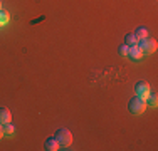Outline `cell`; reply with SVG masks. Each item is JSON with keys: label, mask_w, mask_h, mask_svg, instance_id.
<instances>
[{"label": "cell", "mask_w": 158, "mask_h": 151, "mask_svg": "<svg viewBox=\"0 0 158 151\" xmlns=\"http://www.w3.org/2000/svg\"><path fill=\"white\" fill-rule=\"evenodd\" d=\"M54 138L57 139V143H59L61 148H69V146L73 145V134H71V131L66 129V128L57 129V133H56Z\"/></svg>", "instance_id": "cell-1"}, {"label": "cell", "mask_w": 158, "mask_h": 151, "mask_svg": "<svg viewBox=\"0 0 158 151\" xmlns=\"http://www.w3.org/2000/svg\"><path fill=\"white\" fill-rule=\"evenodd\" d=\"M128 109H130L131 114H141L146 109V101L141 99V97H138V96H135V97H131L130 103H128Z\"/></svg>", "instance_id": "cell-2"}, {"label": "cell", "mask_w": 158, "mask_h": 151, "mask_svg": "<svg viewBox=\"0 0 158 151\" xmlns=\"http://www.w3.org/2000/svg\"><path fill=\"white\" fill-rule=\"evenodd\" d=\"M138 47L141 49L143 54H153V52H156V40L152 39V37H146V39L140 40Z\"/></svg>", "instance_id": "cell-3"}, {"label": "cell", "mask_w": 158, "mask_h": 151, "mask_svg": "<svg viewBox=\"0 0 158 151\" xmlns=\"http://www.w3.org/2000/svg\"><path fill=\"white\" fill-rule=\"evenodd\" d=\"M150 92H152V88H150V84L146 81H138L136 86H135V94H136L138 97H141V99L146 101V97L150 96Z\"/></svg>", "instance_id": "cell-4"}, {"label": "cell", "mask_w": 158, "mask_h": 151, "mask_svg": "<svg viewBox=\"0 0 158 151\" xmlns=\"http://www.w3.org/2000/svg\"><path fill=\"white\" fill-rule=\"evenodd\" d=\"M128 57H130L131 60H140L143 57V52H141V49L138 47V44L136 45H130V49H128Z\"/></svg>", "instance_id": "cell-5"}, {"label": "cell", "mask_w": 158, "mask_h": 151, "mask_svg": "<svg viewBox=\"0 0 158 151\" xmlns=\"http://www.w3.org/2000/svg\"><path fill=\"white\" fill-rule=\"evenodd\" d=\"M44 148H46L47 151H57L59 148H61V146H59L57 139H56L54 136H51V138L46 139V143H44Z\"/></svg>", "instance_id": "cell-6"}, {"label": "cell", "mask_w": 158, "mask_h": 151, "mask_svg": "<svg viewBox=\"0 0 158 151\" xmlns=\"http://www.w3.org/2000/svg\"><path fill=\"white\" fill-rule=\"evenodd\" d=\"M12 121V114L7 108H0V124H7Z\"/></svg>", "instance_id": "cell-7"}, {"label": "cell", "mask_w": 158, "mask_h": 151, "mask_svg": "<svg viewBox=\"0 0 158 151\" xmlns=\"http://www.w3.org/2000/svg\"><path fill=\"white\" fill-rule=\"evenodd\" d=\"M135 35H136V39L138 40H141V39H146L148 37V30H146V27H138L136 30H135Z\"/></svg>", "instance_id": "cell-8"}, {"label": "cell", "mask_w": 158, "mask_h": 151, "mask_svg": "<svg viewBox=\"0 0 158 151\" xmlns=\"http://www.w3.org/2000/svg\"><path fill=\"white\" fill-rule=\"evenodd\" d=\"M125 44H128V45H136V44H138V39H136V35H135L133 32L126 34V35H125Z\"/></svg>", "instance_id": "cell-9"}, {"label": "cell", "mask_w": 158, "mask_h": 151, "mask_svg": "<svg viewBox=\"0 0 158 151\" xmlns=\"http://www.w3.org/2000/svg\"><path fill=\"white\" fill-rule=\"evenodd\" d=\"M14 133H15V128H14L12 124H10V123L3 124V136H9V138H12Z\"/></svg>", "instance_id": "cell-10"}, {"label": "cell", "mask_w": 158, "mask_h": 151, "mask_svg": "<svg viewBox=\"0 0 158 151\" xmlns=\"http://www.w3.org/2000/svg\"><path fill=\"white\" fill-rule=\"evenodd\" d=\"M9 20H10L9 12H5V10H0V27H2V25H7V24H9Z\"/></svg>", "instance_id": "cell-11"}, {"label": "cell", "mask_w": 158, "mask_h": 151, "mask_svg": "<svg viewBox=\"0 0 158 151\" xmlns=\"http://www.w3.org/2000/svg\"><path fill=\"white\" fill-rule=\"evenodd\" d=\"M146 101H148V106H150V108H156V103H158L156 94H152V92H150V96L146 97Z\"/></svg>", "instance_id": "cell-12"}, {"label": "cell", "mask_w": 158, "mask_h": 151, "mask_svg": "<svg viewBox=\"0 0 158 151\" xmlns=\"http://www.w3.org/2000/svg\"><path fill=\"white\" fill-rule=\"evenodd\" d=\"M128 49H130V45H128V44H121V45H119V49H118V52L121 55H128Z\"/></svg>", "instance_id": "cell-13"}, {"label": "cell", "mask_w": 158, "mask_h": 151, "mask_svg": "<svg viewBox=\"0 0 158 151\" xmlns=\"http://www.w3.org/2000/svg\"><path fill=\"white\" fill-rule=\"evenodd\" d=\"M3 138V124H0V139Z\"/></svg>", "instance_id": "cell-14"}, {"label": "cell", "mask_w": 158, "mask_h": 151, "mask_svg": "<svg viewBox=\"0 0 158 151\" xmlns=\"http://www.w3.org/2000/svg\"><path fill=\"white\" fill-rule=\"evenodd\" d=\"M0 10H2V0H0Z\"/></svg>", "instance_id": "cell-15"}]
</instances>
